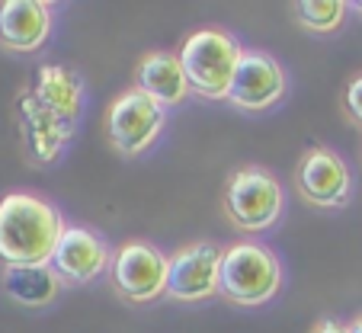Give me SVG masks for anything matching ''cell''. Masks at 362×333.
Masks as SVG:
<instances>
[{
    "label": "cell",
    "instance_id": "cell-1",
    "mask_svg": "<svg viewBox=\"0 0 362 333\" xmlns=\"http://www.w3.org/2000/svg\"><path fill=\"white\" fill-rule=\"evenodd\" d=\"M64 218L48 199L35 192H7L0 199V263L45 266L52 263L64 234Z\"/></svg>",
    "mask_w": 362,
    "mask_h": 333
},
{
    "label": "cell",
    "instance_id": "cell-2",
    "mask_svg": "<svg viewBox=\"0 0 362 333\" xmlns=\"http://www.w3.org/2000/svg\"><path fill=\"white\" fill-rule=\"evenodd\" d=\"M177 54L186 71L189 90L196 96H202V100H228L231 96V83L234 74H238L244 48L228 29H196L183 39Z\"/></svg>",
    "mask_w": 362,
    "mask_h": 333
},
{
    "label": "cell",
    "instance_id": "cell-3",
    "mask_svg": "<svg viewBox=\"0 0 362 333\" xmlns=\"http://www.w3.org/2000/svg\"><path fill=\"white\" fill-rule=\"evenodd\" d=\"M221 209L240 234H263L279 225L286 211V192L273 170L260 163H244L228 177Z\"/></svg>",
    "mask_w": 362,
    "mask_h": 333
},
{
    "label": "cell",
    "instance_id": "cell-4",
    "mask_svg": "<svg viewBox=\"0 0 362 333\" xmlns=\"http://www.w3.org/2000/svg\"><path fill=\"white\" fill-rule=\"evenodd\" d=\"M282 288V263L267 244L238 240L225 247L221 259V295L238 308H260Z\"/></svg>",
    "mask_w": 362,
    "mask_h": 333
},
{
    "label": "cell",
    "instance_id": "cell-5",
    "mask_svg": "<svg viewBox=\"0 0 362 333\" xmlns=\"http://www.w3.org/2000/svg\"><path fill=\"white\" fill-rule=\"evenodd\" d=\"M110 286L119 298L129 305H151L167 295V276H170V257L151 240H125L112 250Z\"/></svg>",
    "mask_w": 362,
    "mask_h": 333
},
{
    "label": "cell",
    "instance_id": "cell-6",
    "mask_svg": "<svg viewBox=\"0 0 362 333\" xmlns=\"http://www.w3.org/2000/svg\"><path fill=\"white\" fill-rule=\"evenodd\" d=\"M164 125H167V109L135 87L112 96V103L106 106V116H103L106 141L122 157L144 154L160 138Z\"/></svg>",
    "mask_w": 362,
    "mask_h": 333
},
{
    "label": "cell",
    "instance_id": "cell-7",
    "mask_svg": "<svg viewBox=\"0 0 362 333\" xmlns=\"http://www.w3.org/2000/svg\"><path fill=\"white\" fill-rule=\"evenodd\" d=\"M221 259H225V247L215 240L183 244L177 253H170L167 295L183 305L221 295Z\"/></svg>",
    "mask_w": 362,
    "mask_h": 333
},
{
    "label": "cell",
    "instance_id": "cell-8",
    "mask_svg": "<svg viewBox=\"0 0 362 333\" xmlns=\"http://www.w3.org/2000/svg\"><path fill=\"white\" fill-rule=\"evenodd\" d=\"M295 189L315 209H343L353 199V173L334 148L315 144L295 163Z\"/></svg>",
    "mask_w": 362,
    "mask_h": 333
},
{
    "label": "cell",
    "instance_id": "cell-9",
    "mask_svg": "<svg viewBox=\"0 0 362 333\" xmlns=\"http://www.w3.org/2000/svg\"><path fill=\"white\" fill-rule=\"evenodd\" d=\"M286 90H288L286 68L276 62L273 54L263 52V48H244L228 103L234 109H240V112H267L276 103H282Z\"/></svg>",
    "mask_w": 362,
    "mask_h": 333
},
{
    "label": "cell",
    "instance_id": "cell-10",
    "mask_svg": "<svg viewBox=\"0 0 362 333\" xmlns=\"http://www.w3.org/2000/svg\"><path fill=\"white\" fill-rule=\"evenodd\" d=\"M112 250L100 231L87 225H68L52 253V269L62 279V286H90L100 279L103 272H110Z\"/></svg>",
    "mask_w": 362,
    "mask_h": 333
},
{
    "label": "cell",
    "instance_id": "cell-11",
    "mask_svg": "<svg viewBox=\"0 0 362 333\" xmlns=\"http://www.w3.org/2000/svg\"><path fill=\"white\" fill-rule=\"evenodd\" d=\"M20 132H23V141H26L29 160L39 163V167H48L68 148L71 135H74V125L58 119L55 112H48L33 96V90H29V93L20 96Z\"/></svg>",
    "mask_w": 362,
    "mask_h": 333
},
{
    "label": "cell",
    "instance_id": "cell-12",
    "mask_svg": "<svg viewBox=\"0 0 362 333\" xmlns=\"http://www.w3.org/2000/svg\"><path fill=\"white\" fill-rule=\"evenodd\" d=\"M52 35V4L45 0H4L0 4V45L7 52H39Z\"/></svg>",
    "mask_w": 362,
    "mask_h": 333
},
{
    "label": "cell",
    "instance_id": "cell-13",
    "mask_svg": "<svg viewBox=\"0 0 362 333\" xmlns=\"http://www.w3.org/2000/svg\"><path fill=\"white\" fill-rule=\"evenodd\" d=\"M132 87L141 90V93L151 96L154 103H160L164 109L180 106V103H186V96L192 93L177 52L141 54L135 64V74H132Z\"/></svg>",
    "mask_w": 362,
    "mask_h": 333
},
{
    "label": "cell",
    "instance_id": "cell-14",
    "mask_svg": "<svg viewBox=\"0 0 362 333\" xmlns=\"http://www.w3.org/2000/svg\"><path fill=\"white\" fill-rule=\"evenodd\" d=\"M33 96L48 112L74 125L83 109V81L77 71L64 68V64H42L35 74Z\"/></svg>",
    "mask_w": 362,
    "mask_h": 333
},
{
    "label": "cell",
    "instance_id": "cell-15",
    "mask_svg": "<svg viewBox=\"0 0 362 333\" xmlns=\"http://www.w3.org/2000/svg\"><path fill=\"white\" fill-rule=\"evenodd\" d=\"M0 286L10 295V301L23 308H48L55 305L62 295V279L55 276L52 266H4Z\"/></svg>",
    "mask_w": 362,
    "mask_h": 333
},
{
    "label": "cell",
    "instance_id": "cell-16",
    "mask_svg": "<svg viewBox=\"0 0 362 333\" xmlns=\"http://www.w3.org/2000/svg\"><path fill=\"white\" fill-rule=\"evenodd\" d=\"M292 10H295V20L305 29L327 35L343 26L349 4H343V0H298Z\"/></svg>",
    "mask_w": 362,
    "mask_h": 333
},
{
    "label": "cell",
    "instance_id": "cell-17",
    "mask_svg": "<svg viewBox=\"0 0 362 333\" xmlns=\"http://www.w3.org/2000/svg\"><path fill=\"white\" fill-rule=\"evenodd\" d=\"M340 106H343V112L349 116V122H356L362 129V74H356L353 81L346 83Z\"/></svg>",
    "mask_w": 362,
    "mask_h": 333
},
{
    "label": "cell",
    "instance_id": "cell-18",
    "mask_svg": "<svg viewBox=\"0 0 362 333\" xmlns=\"http://www.w3.org/2000/svg\"><path fill=\"white\" fill-rule=\"evenodd\" d=\"M311 333H349V324L346 320H334V317H321L315 327H311Z\"/></svg>",
    "mask_w": 362,
    "mask_h": 333
},
{
    "label": "cell",
    "instance_id": "cell-19",
    "mask_svg": "<svg viewBox=\"0 0 362 333\" xmlns=\"http://www.w3.org/2000/svg\"><path fill=\"white\" fill-rule=\"evenodd\" d=\"M349 333H362V314H356V317L349 320Z\"/></svg>",
    "mask_w": 362,
    "mask_h": 333
},
{
    "label": "cell",
    "instance_id": "cell-20",
    "mask_svg": "<svg viewBox=\"0 0 362 333\" xmlns=\"http://www.w3.org/2000/svg\"><path fill=\"white\" fill-rule=\"evenodd\" d=\"M353 10H359V13H362V0H356V4H353Z\"/></svg>",
    "mask_w": 362,
    "mask_h": 333
}]
</instances>
